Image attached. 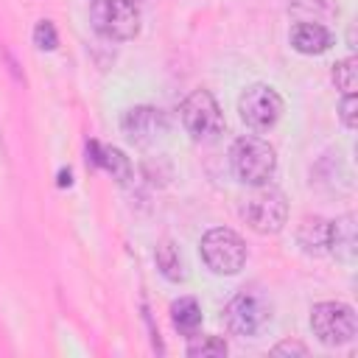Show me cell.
<instances>
[{"label":"cell","mask_w":358,"mask_h":358,"mask_svg":"<svg viewBox=\"0 0 358 358\" xmlns=\"http://www.w3.org/2000/svg\"><path fill=\"white\" fill-rule=\"evenodd\" d=\"M229 165L243 185H266L277 171V151L255 134H243L229 148Z\"/></svg>","instance_id":"1"},{"label":"cell","mask_w":358,"mask_h":358,"mask_svg":"<svg viewBox=\"0 0 358 358\" xmlns=\"http://www.w3.org/2000/svg\"><path fill=\"white\" fill-rule=\"evenodd\" d=\"M241 215L243 221L260 232V235H274L285 227L288 221V199L280 187L274 185H257L246 199H243V207H241Z\"/></svg>","instance_id":"2"},{"label":"cell","mask_w":358,"mask_h":358,"mask_svg":"<svg viewBox=\"0 0 358 358\" xmlns=\"http://www.w3.org/2000/svg\"><path fill=\"white\" fill-rule=\"evenodd\" d=\"M90 25L103 39L126 42L140 34V8L134 0H92Z\"/></svg>","instance_id":"3"},{"label":"cell","mask_w":358,"mask_h":358,"mask_svg":"<svg viewBox=\"0 0 358 358\" xmlns=\"http://www.w3.org/2000/svg\"><path fill=\"white\" fill-rule=\"evenodd\" d=\"M179 120H182L185 131L199 143H210L224 131V112H221L218 101L213 98V92H207V90H193L182 101Z\"/></svg>","instance_id":"4"},{"label":"cell","mask_w":358,"mask_h":358,"mask_svg":"<svg viewBox=\"0 0 358 358\" xmlns=\"http://www.w3.org/2000/svg\"><path fill=\"white\" fill-rule=\"evenodd\" d=\"M201 260L213 274H238L246 263V243L227 227H213L201 238Z\"/></svg>","instance_id":"5"},{"label":"cell","mask_w":358,"mask_h":358,"mask_svg":"<svg viewBox=\"0 0 358 358\" xmlns=\"http://www.w3.org/2000/svg\"><path fill=\"white\" fill-rule=\"evenodd\" d=\"M310 330L324 347L350 344L358 333L355 310L344 302H316L310 308Z\"/></svg>","instance_id":"6"},{"label":"cell","mask_w":358,"mask_h":358,"mask_svg":"<svg viewBox=\"0 0 358 358\" xmlns=\"http://www.w3.org/2000/svg\"><path fill=\"white\" fill-rule=\"evenodd\" d=\"M282 98L274 87L268 84H252L243 90L241 101H238V112H241V120L255 129V131H268L280 117H282Z\"/></svg>","instance_id":"7"},{"label":"cell","mask_w":358,"mask_h":358,"mask_svg":"<svg viewBox=\"0 0 358 358\" xmlns=\"http://www.w3.org/2000/svg\"><path fill=\"white\" fill-rule=\"evenodd\" d=\"M224 319H227V327L235 336H255L268 324L271 308L260 294L241 291L238 296L229 299V305L224 310Z\"/></svg>","instance_id":"8"},{"label":"cell","mask_w":358,"mask_h":358,"mask_svg":"<svg viewBox=\"0 0 358 358\" xmlns=\"http://www.w3.org/2000/svg\"><path fill=\"white\" fill-rule=\"evenodd\" d=\"M120 129L131 143L151 145V143H157V137L165 134V117L154 106H131L123 112Z\"/></svg>","instance_id":"9"},{"label":"cell","mask_w":358,"mask_h":358,"mask_svg":"<svg viewBox=\"0 0 358 358\" xmlns=\"http://www.w3.org/2000/svg\"><path fill=\"white\" fill-rule=\"evenodd\" d=\"M291 48L296 53H305V56H319L324 50H330L333 45V31L322 22H313V20H299L291 25Z\"/></svg>","instance_id":"10"},{"label":"cell","mask_w":358,"mask_h":358,"mask_svg":"<svg viewBox=\"0 0 358 358\" xmlns=\"http://www.w3.org/2000/svg\"><path fill=\"white\" fill-rule=\"evenodd\" d=\"M355 246H358V238H355V215L352 213H344L341 218L330 221L327 227V252L341 260V263H352L355 260Z\"/></svg>","instance_id":"11"},{"label":"cell","mask_w":358,"mask_h":358,"mask_svg":"<svg viewBox=\"0 0 358 358\" xmlns=\"http://www.w3.org/2000/svg\"><path fill=\"white\" fill-rule=\"evenodd\" d=\"M87 151H90L92 165H98V168H103L106 173H112V179H117L120 185H126V182L131 179V162H129V157H123L120 148L98 145V143L92 140Z\"/></svg>","instance_id":"12"},{"label":"cell","mask_w":358,"mask_h":358,"mask_svg":"<svg viewBox=\"0 0 358 358\" xmlns=\"http://www.w3.org/2000/svg\"><path fill=\"white\" fill-rule=\"evenodd\" d=\"M327 227L330 221L313 215V218H305L299 224V232H296V241L299 246L308 252V255H324L327 252Z\"/></svg>","instance_id":"13"},{"label":"cell","mask_w":358,"mask_h":358,"mask_svg":"<svg viewBox=\"0 0 358 358\" xmlns=\"http://www.w3.org/2000/svg\"><path fill=\"white\" fill-rule=\"evenodd\" d=\"M171 319H173V327L190 338V336H196V330L201 324V308L193 296H182L171 305Z\"/></svg>","instance_id":"14"},{"label":"cell","mask_w":358,"mask_h":358,"mask_svg":"<svg viewBox=\"0 0 358 358\" xmlns=\"http://www.w3.org/2000/svg\"><path fill=\"white\" fill-rule=\"evenodd\" d=\"M157 266H159L162 277H168L171 282L185 280V263H182V255H179V249H176L171 241H162V243L157 246Z\"/></svg>","instance_id":"15"},{"label":"cell","mask_w":358,"mask_h":358,"mask_svg":"<svg viewBox=\"0 0 358 358\" xmlns=\"http://www.w3.org/2000/svg\"><path fill=\"white\" fill-rule=\"evenodd\" d=\"M193 341L187 344L190 358H221L227 355V341L221 336H190Z\"/></svg>","instance_id":"16"},{"label":"cell","mask_w":358,"mask_h":358,"mask_svg":"<svg viewBox=\"0 0 358 358\" xmlns=\"http://www.w3.org/2000/svg\"><path fill=\"white\" fill-rule=\"evenodd\" d=\"M333 81H336V87H338L344 95H355V87H358V59H355V56H347V59L336 62V67H333Z\"/></svg>","instance_id":"17"},{"label":"cell","mask_w":358,"mask_h":358,"mask_svg":"<svg viewBox=\"0 0 358 358\" xmlns=\"http://www.w3.org/2000/svg\"><path fill=\"white\" fill-rule=\"evenodd\" d=\"M34 45L39 50H56L59 45V34H56V25L50 20H39L36 28H34Z\"/></svg>","instance_id":"18"},{"label":"cell","mask_w":358,"mask_h":358,"mask_svg":"<svg viewBox=\"0 0 358 358\" xmlns=\"http://www.w3.org/2000/svg\"><path fill=\"white\" fill-rule=\"evenodd\" d=\"M338 117L347 129H355L358 126V98L355 95H344L341 103H338Z\"/></svg>","instance_id":"19"},{"label":"cell","mask_w":358,"mask_h":358,"mask_svg":"<svg viewBox=\"0 0 358 358\" xmlns=\"http://www.w3.org/2000/svg\"><path fill=\"white\" fill-rule=\"evenodd\" d=\"M271 352H274V355H282V352H288V355H308V347L299 344V341H282V344H277Z\"/></svg>","instance_id":"20"}]
</instances>
